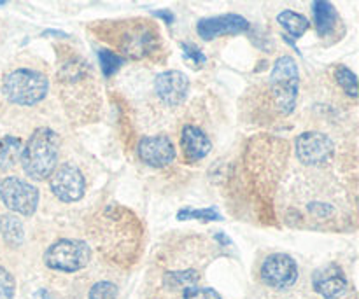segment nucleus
I'll use <instances>...</instances> for the list:
<instances>
[{
  "label": "nucleus",
  "mask_w": 359,
  "mask_h": 299,
  "mask_svg": "<svg viewBox=\"0 0 359 299\" xmlns=\"http://www.w3.org/2000/svg\"><path fill=\"white\" fill-rule=\"evenodd\" d=\"M51 193L63 203L79 202L86 189V181L77 167L72 163H63L56 167L49 181Z\"/></svg>",
  "instance_id": "423d86ee"
},
{
  "label": "nucleus",
  "mask_w": 359,
  "mask_h": 299,
  "mask_svg": "<svg viewBox=\"0 0 359 299\" xmlns=\"http://www.w3.org/2000/svg\"><path fill=\"white\" fill-rule=\"evenodd\" d=\"M42 35H44V37L46 35H60V37H63V39L67 37V34H63V32H56V30H46Z\"/></svg>",
  "instance_id": "c85d7f7f"
},
{
  "label": "nucleus",
  "mask_w": 359,
  "mask_h": 299,
  "mask_svg": "<svg viewBox=\"0 0 359 299\" xmlns=\"http://www.w3.org/2000/svg\"><path fill=\"white\" fill-rule=\"evenodd\" d=\"M312 286L316 293L321 294L325 299H339L347 293L349 284L340 266L328 265L316 270L312 275Z\"/></svg>",
  "instance_id": "f8f14e48"
},
{
  "label": "nucleus",
  "mask_w": 359,
  "mask_h": 299,
  "mask_svg": "<svg viewBox=\"0 0 359 299\" xmlns=\"http://www.w3.org/2000/svg\"><path fill=\"white\" fill-rule=\"evenodd\" d=\"M298 160L309 167L323 165L333 156V142L328 135L319 132H305L297 139Z\"/></svg>",
  "instance_id": "6e6552de"
},
{
  "label": "nucleus",
  "mask_w": 359,
  "mask_h": 299,
  "mask_svg": "<svg viewBox=\"0 0 359 299\" xmlns=\"http://www.w3.org/2000/svg\"><path fill=\"white\" fill-rule=\"evenodd\" d=\"M48 90V77L42 72L32 69L13 70V72L4 77L2 83V91L7 100L11 104L23 105V107H30V105L44 100Z\"/></svg>",
  "instance_id": "f03ea898"
},
{
  "label": "nucleus",
  "mask_w": 359,
  "mask_h": 299,
  "mask_svg": "<svg viewBox=\"0 0 359 299\" xmlns=\"http://www.w3.org/2000/svg\"><path fill=\"white\" fill-rule=\"evenodd\" d=\"M182 298L184 299H221L219 294H217L214 289H210V287H196V286L184 289Z\"/></svg>",
  "instance_id": "393cba45"
},
{
  "label": "nucleus",
  "mask_w": 359,
  "mask_h": 299,
  "mask_svg": "<svg viewBox=\"0 0 359 299\" xmlns=\"http://www.w3.org/2000/svg\"><path fill=\"white\" fill-rule=\"evenodd\" d=\"M300 88L298 65L291 56H280L270 74V90L280 114H291L294 111Z\"/></svg>",
  "instance_id": "7ed1b4c3"
},
{
  "label": "nucleus",
  "mask_w": 359,
  "mask_h": 299,
  "mask_svg": "<svg viewBox=\"0 0 359 299\" xmlns=\"http://www.w3.org/2000/svg\"><path fill=\"white\" fill-rule=\"evenodd\" d=\"M298 279V266L287 254H272L263 261L262 280L272 289H290Z\"/></svg>",
  "instance_id": "0eeeda50"
},
{
  "label": "nucleus",
  "mask_w": 359,
  "mask_h": 299,
  "mask_svg": "<svg viewBox=\"0 0 359 299\" xmlns=\"http://www.w3.org/2000/svg\"><path fill=\"white\" fill-rule=\"evenodd\" d=\"M198 273L193 272V270H186V272H177V273H168L165 277V284L168 287H193L196 282H198Z\"/></svg>",
  "instance_id": "4be33fe9"
},
{
  "label": "nucleus",
  "mask_w": 359,
  "mask_h": 299,
  "mask_svg": "<svg viewBox=\"0 0 359 299\" xmlns=\"http://www.w3.org/2000/svg\"><path fill=\"white\" fill-rule=\"evenodd\" d=\"M35 299H56V298L53 296V294L49 293V291H46V289H41V291H39L37 294H35Z\"/></svg>",
  "instance_id": "cd10ccee"
},
{
  "label": "nucleus",
  "mask_w": 359,
  "mask_h": 299,
  "mask_svg": "<svg viewBox=\"0 0 359 299\" xmlns=\"http://www.w3.org/2000/svg\"><path fill=\"white\" fill-rule=\"evenodd\" d=\"M154 14H156L158 18H161V20H165V23L167 25H172L174 23V14L170 13V11H154Z\"/></svg>",
  "instance_id": "bb28decb"
},
{
  "label": "nucleus",
  "mask_w": 359,
  "mask_h": 299,
  "mask_svg": "<svg viewBox=\"0 0 359 299\" xmlns=\"http://www.w3.org/2000/svg\"><path fill=\"white\" fill-rule=\"evenodd\" d=\"M91 249L86 242L63 238L55 242L46 251L44 263L49 270L63 273H76L90 263Z\"/></svg>",
  "instance_id": "20e7f679"
},
{
  "label": "nucleus",
  "mask_w": 359,
  "mask_h": 299,
  "mask_svg": "<svg viewBox=\"0 0 359 299\" xmlns=\"http://www.w3.org/2000/svg\"><path fill=\"white\" fill-rule=\"evenodd\" d=\"M60 137L51 128H37L23 146L21 165L25 174L35 181H44L58 163Z\"/></svg>",
  "instance_id": "f257e3e1"
},
{
  "label": "nucleus",
  "mask_w": 359,
  "mask_h": 299,
  "mask_svg": "<svg viewBox=\"0 0 359 299\" xmlns=\"http://www.w3.org/2000/svg\"><path fill=\"white\" fill-rule=\"evenodd\" d=\"M217 240H221V242H223V244H230V240H228V238L226 237H224V233H217Z\"/></svg>",
  "instance_id": "c756f323"
},
{
  "label": "nucleus",
  "mask_w": 359,
  "mask_h": 299,
  "mask_svg": "<svg viewBox=\"0 0 359 299\" xmlns=\"http://www.w3.org/2000/svg\"><path fill=\"white\" fill-rule=\"evenodd\" d=\"M312 9H314L316 30H318V34L321 37H326L328 34H332L333 27L337 23L335 7L330 2H325V0H318V2L312 4Z\"/></svg>",
  "instance_id": "2eb2a0df"
},
{
  "label": "nucleus",
  "mask_w": 359,
  "mask_h": 299,
  "mask_svg": "<svg viewBox=\"0 0 359 299\" xmlns=\"http://www.w3.org/2000/svg\"><path fill=\"white\" fill-rule=\"evenodd\" d=\"M21 153H23V142L18 137H4L0 139V168L9 170L21 161Z\"/></svg>",
  "instance_id": "f3484780"
},
{
  "label": "nucleus",
  "mask_w": 359,
  "mask_h": 299,
  "mask_svg": "<svg viewBox=\"0 0 359 299\" xmlns=\"http://www.w3.org/2000/svg\"><path fill=\"white\" fill-rule=\"evenodd\" d=\"M90 299H116L118 298V287L112 282H97L88 294Z\"/></svg>",
  "instance_id": "5701e85b"
},
{
  "label": "nucleus",
  "mask_w": 359,
  "mask_h": 299,
  "mask_svg": "<svg viewBox=\"0 0 359 299\" xmlns=\"http://www.w3.org/2000/svg\"><path fill=\"white\" fill-rule=\"evenodd\" d=\"M277 23L294 39H300L309 30V20L294 11H283L277 14Z\"/></svg>",
  "instance_id": "a211bd4d"
},
{
  "label": "nucleus",
  "mask_w": 359,
  "mask_h": 299,
  "mask_svg": "<svg viewBox=\"0 0 359 299\" xmlns=\"http://www.w3.org/2000/svg\"><path fill=\"white\" fill-rule=\"evenodd\" d=\"M6 4H7V2H4V0H0V7H2V6H6Z\"/></svg>",
  "instance_id": "7c9ffc66"
},
{
  "label": "nucleus",
  "mask_w": 359,
  "mask_h": 299,
  "mask_svg": "<svg viewBox=\"0 0 359 299\" xmlns=\"http://www.w3.org/2000/svg\"><path fill=\"white\" fill-rule=\"evenodd\" d=\"M14 291H16L14 277L4 266H0V299H13Z\"/></svg>",
  "instance_id": "b1692460"
},
{
  "label": "nucleus",
  "mask_w": 359,
  "mask_h": 299,
  "mask_svg": "<svg viewBox=\"0 0 359 299\" xmlns=\"http://www.w3.org/2000/svg\"><path fill=\"white\" fill-rule=\"evenodd\" d=\"M0 200L11 212L30 217L37 210L39 191L23 179L6 177L0 181Z\"/></svg>",
  "instance_id": "39448f33"
},
{
  "label": "nucleus",
  "mask_w": 359,
  "mask_h": 299,
  "mask_svg": "<svg viewBox=\"0 0 359 299\" xmlns=\"http://www.w3.org/2000/svg\"><path fill=\"white\" fill-rule=\"evenodd\" d=\"M98 62H100L102 72L105 77H111L121 69V65L125 63V60L118 55V53H112L109 49H100L98 51Z\"/></svg>",
  "instance_id": "aec40b11"
},
{
  "label": "nucleus",
  "mask_w": 359,
  "mask_h": 299,
  "mask_svg": "<svg viewBox=\"0 0 359 299\" xmlns=\"http://www.w3.org/2000/svg\"><path fill=\"white\" fill-rule=\"evenodd\" d=\"M0 235L7 245L20 247L25 238V228L20 217L14 216V214H6V216L0 217Z\"/></svg>",
  "instance_id": "dca6fc26"
},
{
  "label": "nucleus",
  "mask_w": 359,
  "mask_h": 299,
  "mask_svg": "<svg viewBox=\"0 0 359 299\" xmlns=\"http://www.w3.org/2000/svg\"><path fill=\"white\" fill-rule=\"evenodd\" d=\"M335 79H337V83L342 86V90L349 95V97H353V98L358 97V77L353 70L347 69V67H344V65L337 67Z\"/></svg>",
  "instance_id": "412c9836"
},
{
  "label": "nucleus",
  "mask_w": 359,
  "mask_h": 299,
  "mask_svg": "<svg viewBox=\"0 0 359 299\" xmlns=\"http://www.w3.org/2000/svg\"><path fill=\"white\" fill-rule=\"evenodd\" d=\"M249 30V21L241 14H221V16L203 18L196 25V32L205 41H214L224 35H238Z\"/></svg>",
  "instance_id": "1a4fd4ad"
},
{
  "label": "nucleus",
  "mask_w": 359,
  "mask_h": 299,
  "mask_svg": "<svg viewBox=\"0 0 359 299\" xmlns=\"http://www.w3.org/2000/svg\"><path fill=\"white\" fill-rule=\"evenodd\" d=\"M179 221H202V223H210V221H221V214L217 212L214 207L209 209H189V207H182L177 212Z\"/></svg>",
  "instance_id": "6ab92c4d"
},
{
  "label": "nucleus",
  "mask_w": 359,
  "mask_h": 299,
  "mask_svg": "<svg viewBox=\"0 0 359 299\" xmlns=\"http://www.w3.org/2000/svg\"><path fill=\"white\" fill-rule=\"evenodd\" d=\"M137 154L149 167L163 168L175 160V146L165 135L142 137L137 146Z\"/></svg>",
  "instance_id": "9d476101"
},
{
  "label": "nucleus",
  "mask_w": 359,
  "mask_h": 299,
  "mask_svg": "<svg viewBox=\"0 0 359 299\" xmlns=\"http://www.w3.org/2000/svg\"><path fill=\"white\" fill-rule=\"evenodd\" d=\"M181 149L188 163L203 160L212 151V142L203 130L195 125H186L181 133Z\"/></svg>",
  "instance_id": "ddd939ff"
},
{
  "label": "nucleus",
  "mask_w": 359,
  "mask_h": 299,
  "mask_svg": "<svg viewBox=\"0 0 359 299\" xmlns=\"http://www.w3.org/2000/svg\"><path fill=\"white\" fill-rule=\"evenodd\" d=\"M119 46L130 58H142V56L151 55V51L156 48V37L149 28L139 27L125 34Z\"/></svg>",
  "instance_id": "4468645a"
},
{
  "label": "nucleus",
  "mask_w": 359,
  "mask_h": 299,
  "mask_svg": "<svg viewBox=\"0 0 359 299\" xmlns=\"http://www.w3.org/2000/svg\"><path fill=\"white\" fill-rule=\"evenodd\" d=\"M154 90L163 104L175 107L186 100L189 91V79L181 70H167L154 81Z\"/></svg>",
  "instance_id": "9b49d317"
},
{
  "label": "nucleus",
  "mask_w": 359,
  "mask_h": 299,
  "mask_svg": "<svg viewBox=\"0 0 359 299\" xmlns=\"http://www.w3.org/2000/svg\"><path fill=\"white\" fill-rule=\"evenodd\" d=\"M181 48H182V51H184V55L188 56L189 60H191L193 65H195V67H202L203 63L207 62L205 55H203V53L200 51V49L196 48V46H193V44H181Z\"/></svg>",
  "instance_id": "a878e982"
}]
</instances>
